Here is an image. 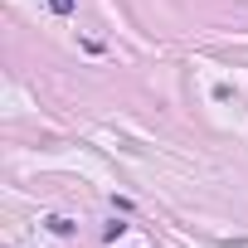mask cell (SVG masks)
Listing matches in <instances>:
<instances>
[{"label":"cell","mask_w":248,"mask_h":248,"mask_svg":"<svg viewBox=\"0 0 248 248\" xmlns=\"http://www.w3.org/2000/svg\"><path fill=\"white\" fill-rule=\"evenodd\" d=\"M49 229H54V233H63V238H68V233H73V219H49Z\"/></svg>","instance_id":"6da1fadb"},{"label":"cell","mask_w":248,"mask_h":248,"mask_svg":"<svg viewBox=\"0 0 248 248\" xmlns=\"http://www.w3.org/2000/svg\"><path fill=\"white\" fill-rule=\"evenodd\" d=\"M49 10L54 15H73V0H49Z\"/></svg>","instance_id":"7a4b0ae2"}]
</instances>
